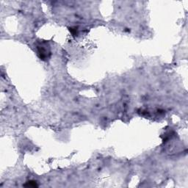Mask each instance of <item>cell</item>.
I'll list each match as a JSON object with an SVG mask.
<instances>
[{
  "label": "cell",
  "mask_w": 188,
  "mask_h": 188,
  "mask_svg": "<svg viewBox=\"0 0 188 188\" xmlns=\"http://www.w3.org/2000/svg\"><path fill=\"white\" fill-rule=\"evenodd\" d=\"M38 54H40V57L41 59H44V58H47V54H48V50L46 48V46H43V45L41 46H38Z\"/></svg>",
  "instance_id": "6da1fadb"
}]
</instances>
